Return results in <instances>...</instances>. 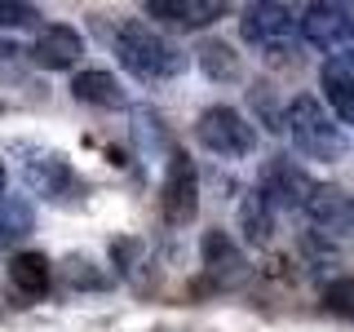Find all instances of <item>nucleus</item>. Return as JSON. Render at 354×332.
Masks as SVG:
<instances>
[{
  "label": "nucleus",
  "instance_id": "f257e3e1",
  "mask_svg": "<svg viewBox=\"0 0 354 332\" xmlns=\"http://www.w3.org/2000/svg\"><path fill=\"white\" fill-rule=\"evenodd\" d=\"M283 133L292 138V147L306 155V160H319V164H337L350 155V138L341 133V124L332 120V111L319 102V98H292L288 102V116H283Z\"/></svg>",
  "mask_w": 354,
  "mask_h": 332
},
{
  "label": "nucleus",
  "instance_id": "f03ea898",
  "mask_svg": "<svg viewBox=\"0 0 354 332\" xmlns=\"http://www.w3.org/2000/svg\"><path fill=\"white\" fill-rule=\"evenodd\" d=\"M115 53L133 75H142V80H173V75H182L186 62H191L173 40H164L147 22H124V27L115 31Z\"/></svg>",
  "mask_w": 354,
  "mask_h": 332
},
{
  "label": "nucleus",
  "instance_id": "7ed1b4c3",
  "mask_svg": "<svg viewBox=\"0 0 354 332\" xmlns=\"http://www.w3.org/2000/svg\"><path fill=\"white\" fill-rule=\"evenodd\" d=\"M297 22H301V36L315 44L319 53L332 58V66L354 71V9L315 0V5H306V14Z\"/></svg>",
  "mask_w": 354,
  "mask_h": 332
},
{
  "label": "nucleus",
  "instance_id": "20e7f679",
  "mask_svg": "<svg viewBox=\"0 0 354 332\" xmlns=\"http://www.w3.org/2000/svg\"><path fill=\"white\" fill-rule=\"evenodd\" d=\"M195 138L204 142L213 155H226V160H239V155H252L257 151V129L252 120L235 107H204L195 120Z\"/></svg>",
  "mask_w": 354,
  "mask_h": 332
},
{
  "label": "nucleus",
  "instance_id": "39448f33",
  "mask_svg": "<svg viewBox=\"0 0 354 332\" xmlns=\"http://www.w3.org/2000/svg\"><path fill=\"white\" fill-rule=\"evenodd\" d=\"M239 36L261 53H283L292 49L297 36H301V22L288 5H270V0H257V5H243L239 14Z\"/></svg>",
  "mask_w": 354,
  "mask_h": 332
},
{
  "label": "nucleus",
  "instance_id": "423d86ee",
  "mask_svg": "<svg viewBox=\"0 0 354 332\" xmlns=\"http://www.w3.org/2000/svg\"><path fill=\"white\" fill-rule=\"evenodd\" d=\"M315 186L319 182H310V173L297 160H270L261 169L257 195L266 199V208H270V213H274V208H306L310 195H315Z\"/></svg>",
  "mask_w": 354,
  "mask_h": 332
},
{
  "label": "nucleus",
  "instance_id": "0eeeda50",
  "mask_svg": "<svg viewBox=\"0 0 354 332\" xmlns=\"http://www.w3.org/2000/svg\"><path fill=\"white\" fill-rule=\"evenodd\" d=\"M22 182L31 186L36 195L58 199L66 191H75V169L62 151L49 147H22Z\"/></svg>",
  "mask_w": 354,
  "mask_h": 332
},
{
  "label": "nucleus",
  "instance_id": "6e6552de",
  "mask_svg": "<svg viewBox=\"0 0 354 332\" xmlns=\"http://www.w3.org/2000/svg\"><path fill=\"white\" fill-rule=\"evenodd\" d=\"M195 208H199V173H195V164H191L186 151H173L169 173H164L160 213L169 221H177V226H186V221L195 217Z\"/></svg>",
  "mask_w": 354,
  "mask_h": 332
},
{
  "label": "nucleus",
  "instance_id": "1a4fd4ad",
  "mask_svg": "<svg viewBox=\"0 0 354 332\" xmlns=\"http://www.w3.org/2000/svg\"><path fill=\"white\" fill-rule=\"evenodd\" d=\"M27 58L44 66V71H66V66H75L84 58V40L75 27H66V22H49V27H40V36L31 40Z\"/></svg>",
  "mask_w": 354,
  "mask_h": 332
},
{
  "label": "nucleus",
  "instance_id": "9d476101",
  "mask_svg": "<svg viewBox=\"0 0 354 332\" xmlns=\"http://www.w3.org/2000/svg\"><path fill=\"white\" fill-rule=\"evenodd\" d=\"M199 257H204V275L213 284H239L243 275H248V261H243V252L235 248V235H226V230H204Z\"/></svg>",
  "mask_w": 354,
  "mask_h": 332
},
{
  "label": "nucleus",
  "instance_id": "9b49d317",
  "mask_svg": "<svg viewBox=\"0 0 354 332\" xmlns=\"http://www.w3.org/2000/svg\"><path fill=\"white\" fill-rule=\"evenodd\" d=\"M306 217L315 221V230H328V235H350L354 230V213H350V199L337 191V186H315L306 204Z\"/></svg>",
  "mask_w": 354,
  "mask_h": 332
},
{
  "label": "nucleus",
  "instance_id": "f8f14e48",
  "mask_svg": "<svg viewBox=\"0 0 354 332\" xmlns=\"http://www.w3.org/2000/svg\"><path fill=\"white\" fill-rule=\"evenodd\" d=\"M71 93H75V102H84V107H102V111H124L129 107V89L115 80L111 71H80L71 80Z\"/></svg>",
  "mask_w": 354,
  "mask_h": 332
},
{
  "label": "nucleus",
  "instance_id": "ddd939ff",
  "mask_svg": "<svg viewBox=\"0 0 354 332\" xmlns=\"http://www.w3.org/2000/svg\"><path fill=\"white\" fill-rule=\"evenodd\" d=\"M151 18H164L173 22V27H208V22H217L226 14V5H217V0H151L147 5Z\"/></svg>",
  "mask_w": 354,
  "mask_h": 332
},
{
  "label": "nucleus",
  "instance_id": "4468645a",
  "mask_svg": "<svg viewBox=\"0 0 354 332\" xmlns=\"http://www.w3.org/2000/svg\"><path fill=\"white\" fill-rule=\"evenodd\" d=\"M36 230V208L27 195H0V252H14Z\"/></svg>",
  "mask_w": 354,
  "mask_h": 332
},
{
  "label": "nucleus",
  "instance_id": "2eb2a0df",
  "mask_svg": "<svg viewBox=\"0 0 354 332\" xmlns=\"http://www.w3.org/2000/svg\"><path fill=\"white\" fill-rule=\"evenodd\" d=\"M9 284H14V293L22 297H44L53 288V266L44 252H18L14 261H9Z\"/></svg>",
  "mask_w": 354,
  "mask_h": 332
},
{
  "label": "nucleus",
  "instance_id": "dca6fc26",
  "mask_svg": "<svg viewBox=\"0 0 354 332\" xmlns=\"http://www.w3.org/2000/svg\"><path fill=\"white\" fill-rule=\"evenodd\" d=\"M239 235L248 248H270V239H274V213L266 208V199L257 191H248L239 199Z\"/></svg>",
  "mask_w": 354,
  "mask_h": 332
},
{
  "label": "nucleus",
  "instance_id": "f3484780",
  "mask_svg": "<svg viewBox=\"0 0 354 332\" xmlns=\"http://www.w3.org/2000/svg\"><path fill=\"white\" fill-rule=\"evenodd\" d=\"M195 58H199V71H204L208 80H217V84H235L239 75H243V62H239V53L230 49L226 40H199Z\"/></svg>",
  "mask_w": 354,
  "mask_h": 332
},
{
  "label": "nucleus",
  "instance_id": "a211bd4d",
  "mask_svg": "<svg viewBox=\"0 0 354 332\" xmlns=\"http://www.w3.org/2000/svg\"><path fill=\"white\" fill-rule=\"evenodd\" d=\"M319 84H324V98H328V107H332V120L354 124V71L328 62L324 75H319Z\"/></svg>",
  "mask_w": 354,
  "mask_h": 332
},
{
  "label": "nucleus",
  "instance_id": "6ab92c4d",
  "mask_svg": "<svg viewBox=\"0 0 354 332\" xmlns=\"http://www.w3.org/2000/svg\"><path fill=\"white\" fill-rule=\"evenodd\" d=\"M248 102H252V111L261 116V124L270 129V133H283V116H288V107H279V93H274V84H266V80H257L248 89Z\"/></svg>",
  "mask_w": 354,
  "mask_h": 332
},
{
  "label": "nucleus",
  "instance_id": "aec40b11",
  "mask_svg": "<svg viewBox=\"0 0 354 332\" xmlns=\"http://www.w3.org/2000/svg\"><path fill=\"white\" fill-rule=\"evenodd\" d=\"M324 306L341 319H354V275H341L324 288Z\"/></svg>",
  "mask_w": 354,
  "mask_h": 332
},
{
  "label": "nucleus",
  "instance_id": "412c9836",
  "mask_svg": "<svg viewBox=\"0 0 354 332\" xmlns=\"http://www.w3.org/2000/svg\"><path fill=\"white\" fill-rule=\"evenodd\" d=\"M62 279L75 284V288H84V293H88V288H106V275L97 270L88 257H71V261L62 266Z\"/></svg>",
  "mask_w": 354,
  "mask_h": 332
},
{
  "label": "nucleus",
  "instance_id": "4be33fe9",
  "mask_svg": "<svg viewBox=\"0 0 354 332\" xmlns=\"http://www.w3.org/2000/svg\"><path fill=\"white\" fill-rule=\"evenodd\" d=\"M40 9L22 5V0H0V27H36Z\"/></svg>",
  "mask_w": 354,
  "mask_h": 332
},
{
  "label": "nucleus",
  "instance_id": "5701e85b",
  "mask_svg": "<svg viewBox=\"0 0 354 332\" xmlns=\"http://www.w3.org/2000/svg\"><path fill=\"white\" fill-rule=\"evenodd\" d=\"M22 62H27V53H22L14 40L0 36V75H22Z\"/></svg>",
  "mask_w": 354,
  "mask_h": 332
},
{
  "label": "nucleus",
  "instance_id": "b1692460",
  "mask_svg": "<svg viewBox=\"0 0 354 332\" xmlns=\"http://www.w3.org/2000/svg\"><path fill=\"white\" fill-rule=\"evenodd\" d=\"M5 182H9V173H5V164H0V195H5Z\"/></svg>",
  "mask_w": 354,
  "mask_h": 332
},
{
  "label": "nucleus",
  "instance_id": "393cba45",
  "mask_svg": "<svg viewBox=\"0 0 354 332\" xmlns=\"http://www.w3.org/2000/svg\"><path fill=\"white\" fill-rule=\"evenodd\" d=\"M350 213H354V199H350Z\"/></svg>",
  "mask_w": 354,
  "mask_h": 332
},
{
  "label": "nucleus",
  "instance_id": "a878e982",
  "mask_svg": "<svg viewBox=\"0 0 354 332\" xmlns=\"http://www.w3.org/2000/svg\"><path fill=\"white\" fill-rule=\"evenodd\" d=\"M0 111H5V107H0Z\"/></svg>",
  "mask_w": 354,
  "mask_h": 332
}]
</instances>
